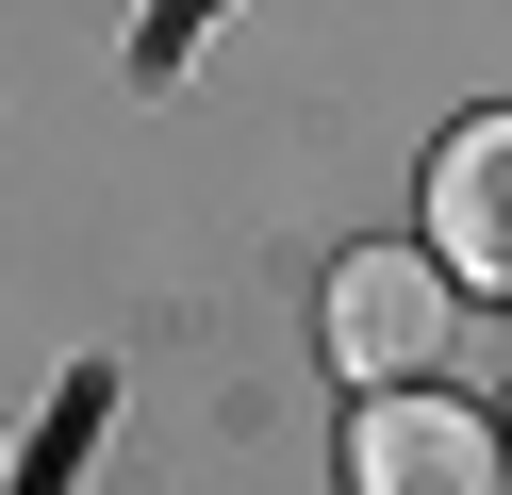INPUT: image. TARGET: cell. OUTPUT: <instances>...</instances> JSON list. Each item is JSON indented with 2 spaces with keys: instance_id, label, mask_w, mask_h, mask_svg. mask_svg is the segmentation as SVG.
Here are the masks:
<instances>
[{
  "instance_id": "1",
  "label": "cell",
  "mask_w": 512,
  "mask_h": 495,
  "mask_svg": "<svg viewBox=\"0 0 512 495\" xmlns=\"http://www.w3.org/2000/svg\"><path fill=\"white\" fill-rule=\"evenodd\" d=\"M496 479H512V446L463 413V396L380 380L364 413H347V495H496Z\"/></svg>"
},
{
  "instance_id": "2",
  "label": "cell",
  "mask_w": 512,
  "mask_h": 495,
  "mask_svg": "<svg viewBox=\"0 0 512 495\" xmlns=\"http://www.w3.org/2000/svg\"><path fill=\"white\" fill-rule=\"evenodd\" d=\"M430 347H446V264H413V248H364V264H331V363L347 380H430Z\"/></svg>"
},
{
  "instance_id": "5",
  "label": "cell",
  "mask_w": 512,
  "mask_h": 495,
  "mask_svg": "<svg viewBox=\"0 0 512 495\" xmlns=\"http://www.w3.org/2000/svg\"><path fill=\"white\" fill-rule=\"evenodd\" d=\"M199 17H215V0H149V33H133V66H149V83H166V66L199 50Z\"/></svg>"
},
{
  "instance_id": "4",
  "label": "cell",
  "mask_w": 512,
  "mask_h": 495,
  "mask_svg": "<svg viewBox=\"0 0 512 495\" xmlns=\"http://www.w3.org/2000/svg\"><path fill=\"white\" fill-rule=\"evenodd\" d=\"M100 413H116V380H100V363H83V380L50 396V429H34V462H17V495H67V479H83V446H100Z\"/></svg>"
},
{
  "instance_id": "3",
  "label": "cell",
  "mask_w": 512,
  "mask_h": 495,
  "mask_svg": "<svg viewBox=\"0 0 512 495\" xmlns=\"http://www.w3.org/2000/svg\"><path fill=\"white\" fill-rule=\"evenodd\" d=\"M430 264H463V281L512 297V116H463L430 149Z\"/></svg>"
}]
</instances>
